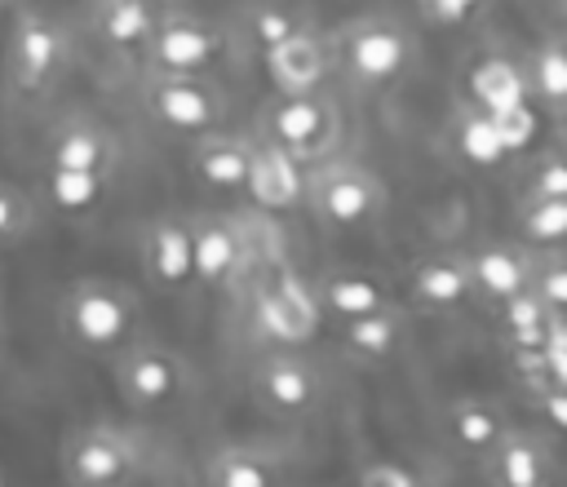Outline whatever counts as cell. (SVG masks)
I'll return each mask as SVG.
<instances>
[{
	"label": "cell",
	"instance_id": "6da1fadb",
	"mask_svg": "<svg viewBox=\"0 0 567 487\" xmlns=\"http://www.w3.org/2000/svg\"><path fill=\"white\" fill-rule=\"evenodd\" d=\"M142 328V292L124 279L84 274L71 279L58 301V332L84 354H115L137 341Z\"/></svg>",
	"mask_w": 567,
	"mask_h": 487
},
{
	"label": "cell",
	"instance_id": "7a4b0ae2",
	"mask_svg": "<svg viewBox=\"0 0 567 487\" xmlns=\"http://www.w3.org/2000/svg\"><path fill=\"white\" fill-rule=\"evenodd\" d=\"M416 58L412 31L390 13H363L332 35V66L363 93L390 89Z\"/></svg>",
	"mask_w": 567,
	"mask_h": 487
},
{
	"label": "cell",
	"instance_id": "3957f363",
	"mask_svg": "<svg viewBox=\"0 0 567 487\" xmlns=\"http://www.w3.org/2000/svg\"><path fill=\"white\" fill-rule=\"evenodd\" d=\"M257 137L301 164H315V159L332 155L341 142V106L323 89L275 93L257 111Z\"/></svg>",
	"mask_w": 567,
	"mask_h": 487
},
{
	"label": "cell",
	"instance_id": "277c9868",
	"mask_svg": "<svg viewBox=\"0 0 567 487\" xmlns=\"http://www.w3.org/2000/svg\"><path fill=\"white\" fill-rule=\"evenodd\" d=\"M301 204L332 230H359L381 213L385 186L368 164L323 155V159L306 164V199Z\"/></svg>",
	"mask_w": 567,
	"mask_h": 487
},
{
	"label": "cell",
	"instance_id": "5b68a950",
	"mask_svg": "<svg viewBox=\"0 0 567 487\" xmlns=\"http://www.w3.org/2000/svg\"><path fill=\"white\" fill-rule=\"evenodd\" d=\"M71 66V35L66 27L44 9H22L13 18L9 44H4V80L22 97L49 93L62 71Z\"/></svg>",
	"mask_w": 567,
	"mask_h": 487
},
{
	"label": "cell",
	"instance_id": "8992f818",
	"mask_svg": "<svg viewBox=\"0 0 567 487\" xmlns=\"http://www.w3.org/2000/svg\"><path fill=\"white\" fill-rule=\"evenodd\" d=\"M142 102L159 128L182 133V137H199L217 128L230 106L213 71H146Z\"/></svg>",
	"mask_w": 567,
	"mask_h": 487
},
{
	"label": "cell",
	"instance_id": "52a82bcc",
	"mask_svg": "<svg viewBox=\"0 0 567 487\" xmlns=\"http://www.w3.org/2000/svg\"><path fill=\"white\" fill-rule=\"evenodd\" d=\"M58 469L71 487H120L142 474V443L137 434L106 425V421L75 425L62 438Z\"/></svg>",
	"mask_w": 567,
	"mask_h": 487
},
{
	"label": "cell",
	"instance_id": "ba28073f",
	"mask_svg": "<svg viewBox=\"0 0 567 487\" xmlns=\"http://www.w3.org/2000/svg\"><path fill=\"white\" fill-rule=\"evenodd\" d=\"M142 58L146 71H213L226 58V31L182 4H168L155 13Z\"/></svg>",
	"mask_w": 567,
	"mask_h": 487
},
{
	"label": "cell",
	"instance_id": "9c48e42d",
	"mask_svg": "<svg viewBox=\"0 0 567 487\" xmlns=\"http://www.w3.org/2000/svg\"><path fill=\"white\" fill-rule=\"evenodd\" d=\"M115 390L128 407H168L190 390V367L177 350L155 341H128L115 350Z\"/></svg>",
	"mask_w": 567,
	"mask_h": 487
},
{
	"label": "cell",
	"instance_id": "30bf717a",
	"mask_svg": "<svg viewBox=\"0 0 567 487\" xmlns=\"http://www.w3.org/2000/svg\"><path fill=\"white\" fill-rule=\"evenodd\" d=\"M190 270L204 288H226L248 261V230L226 213H186Z\"/></svg>",
	"mask_w": 567,
	"mask_h": 487
},
{
	"label": "cell",
	"instance_id": "8fae6325",
	"mask_svg": "<svg viewBox=\"0 0 567 487\" xmlns=\"http://www.w3.org/2000/svg\"><path fill=\"white\" fill-rule=\"evenodd\" d=\"M261 62H266V75H270L275 93L319 89L323 75L332 71V35H323V31H315L306 22L292 35H284L279 44L261 49Z\"/></svg>",
	"mask_w": 567,
	"mask_h": 487
},
{
	"label": "cell",
	"instance_id": "7c38bea8",
	"mask_svg": "<svg viewBox=\"0 0 567 487\" xmlns=\"http://www.w3.org/2000/svg\"><path fill=\"white\" fill-rule=\"evenodd\" d=\"M252 394L266 412L279 416H306L319 403V372L292 354V350H275L252 367Z\"/></svg>",
	"mask_w": 567,
	"mask_h": 487
},
{
	"label": "cell",
	"instance_id": "4fadbf2b",
	"mask_svg": "<svg viewBox=\"0 0 567 487\" xmlns=\"http://www.w3.org/2000/svg\"><path fill=\"white\" fill-rule=\"evenodd\" d=\"M483 460H487V478L501 483V487H545V483L558 478L554 447L536 429L505 425L501 438L483 452Z\"/></svg>",
	"mask_w": 567,
	"mask_h": 487
},
{
	"label": "cell",
	"instance_id": "5bb4252c",
	"mask_svg": "<svg viewBox=\"0 0 567 487\" xmlns=\"http://www.w3.org/2000/svg\"><path fill=\"white\" fill-rule=\"evenodd\" d=\"M142 270L155 288L164 292H182L195 283L190 270V226L186 213H159L142 226Z\"/></svg>",
	"mask_w": 567,
	"mask_h": 487
},
{
	"label": "cell",
	"instance_id": "9a60e30c",
	"mask_svg": "<svg viewBox=\"0 0 567 487\" xmlns=\"http://www.w3.org/2000/svg\"><path fill=\"white\" fill-rule=\"evenodd\" d=\"M244 190H248L252 204L266 208V213L301 208V199H306V164L257 137L252 151H248V177H244Z\"/></svg>",
	"mask_w": 567,
	"mask_h": 487
},
{
	"label": "cell",
	"instance_id": "2e32d148",
	"mask_svg": "<svg viewBox=\"0 0 567 487\" xmlns=\"http://www.w3.org/2000/svg\"><path fill=\"white\" fill-rule=\"evenodd\" d=\"M44 168H93V173H115L120 168V137L89 120V115H71L53 128L49 146H44Z\"/></svg>",
	"mask_w": 567,
	"mask_h": 487
},
{
	"label": "cell",
	"instance_id": "e0dca14e",
	"mask_svg": "<svg viewBox=\"0 0 567 487\" xmlns=\"http://www.w3.org/2000/svg\"><path fill=\"white\" fill-rule=\"evenodd\" d=\"M257 323H261V332H270L284 345L306 341L315 332V323H319L315 288H306L297 274H279L275 288H266L257 297Z\"/></svg>",
	"mask_w": 567,
	"mask_h": 487
},
{
	"label": "cell",
	"instance_id": "ac0fdd59",
	"mask_svg": "<svg viewBox=\"0 0 567 487\" xmlns=\"http://www.w3.org/2000/svg\"><path fill=\"white\" fill-rule=\"evenodd\" d=\"M408 297H412L421 310H434V314L461 310V305L474 297L465 252H434V257H421V261L408 270Z\"/></svg>",
	"mask_w": 567,
	"mask_h": 487
},
{
	"label": "cell",
	"instance_id": "d6986e66",
	"mask_svg": "<svg viewBox=\"0 0 567 487\" xmlns=\"http://www.w3.org/2000/svg\"><path fill=\"white\" fill-rule=\"evenodd\" d=\"M341 345L359 363H385L408 345V310L399 301L341 319Z\"/></svg>",
	"mask_w": 567,
	"mask_h": 487
},
{
	"label": "cell",
	"instance_id": "ffe728a7",
	"mask_svg": "<svg viewBox=\"0 0 567 487\" xmlns=\"http://www.w3.org/2000/svg\"><path fill=\"white\" fill-rule=\"evenodd\" d=\"M248 151H252L248 137L208 128V133H199L195 146H190V173H195V182L208 186V190H244Z\"/></svg>",
	"mask_w": 567,
	"mask_h": 487
},
{
	"label": "cell",
	"instance_id": "44dd1931",
	"mask_svg": "<svg viewBox=\"0 0 567 487\" xmlns=\"http://www.w3.org/2000/svg\"><path fill=\"white\" fill-rule=\"evenodd\" d=\"M465 266H470V283H474L478 297L505 301V297L527 288L532 248H523V244H483L478 252H465Z\"/></svg>",
	"mask_w": 567,
	"mask_h": 487
},
{
	"label": "cell",
	"instance_id": "7402d4cb",
	"mask_svg": "<svg viewBox=\"0 0 567 487\" xmlns=\"http://www.w3.org/2000/svg\"><path fill=\"white\" fill-rule=\"evenodd\" d=\"M155 13H159L155 0H93L89 27L97 44H106L111 53H142L155 27Z\"/></svg>",
	"mask_w": 567,
	"mask_h": 487
},
{
	"label": "cell",
	"instance_id": "603a6c76",
	"mask_svg": "<svg viewBox=\"0 0 567 487\" xmlns=\"http://www.w3.org/2000/svg\"><path fill=\"white\" fill-rule=\"evenodd\" d=\"M111 177L115 173H93V168H44L35 190L40 199L53 208V213H66V217H80L89 208H97L111 190Z\"/></svg>",
	"mask_w": 567,
	"mask_h": 487
},
{
	"label": "cell",
	"instance_id": "cb8c5ba5",
	"mask_svg": "<svg viewBox=\"0 0 567 487\" xmlns=\"http://www.w3.org/2000/svg\"><path fill=\"white\" fill-rule=\"evenodd\" d=\"M523 84H527V97L536 106H545L554 120L567 111V53H563V35H545L527 53Z\"/></svg>",
	"mask_w": 567,
	"mask_h": 487
},
{
	"label": "cell",
	"instance_id": "d4e9b609",
	"mask_svg": "<svg viewBox=\"0 0 567 487\" xmlns=\"http://www.w3.org/2000/svg\"><path fill=\"white\" fill-rule=\"evenodd\" d=\"M315 301L319 310L337 314V319H350V314H363V310H377V305H390V292L368 279V274H354V270H332L315 283Z\"/></svg>",
	"mask_w": 567,
	"mask_h": 487
},
{
	"label": "cell",
	"instance_id": "484cf974",
	"mask_svg": "<svg viewBox=\"0 0 567 487\" xmlns=\"http://www.w3.org/2000/svg\"><path fill=\"white\" fill-rule=\"evenodd\" d=\"M447 429H452V438H456L465 452L483 456V452L501 438L505 416H501L496 403H487V398H478V394H461V398L447 403Z\"/></svg>",
	"mask_w": 567,
	"mask_h": 487
},
{
	"label": "cell",
	"instance_id": "4316f807",
	"mask_svg": "<svg viewBox=\"0 0 567 487\" xmlns=\"http://www.w3.org/2000/svg\"><path fill=\"white\" fill-rule=\"evenodd\" d=\"M204 478L217 483V487H270V483H279L284 474H279V465H275L266 452L230 443V447H221V452L208 456Z\"/></svg>",
	"mask_w": 567,
	"mask_h": 487
},
{
	"label": "cell",
	"instance_id": "83f0119b",
	"mask_svg": "<svg viewBox=\"0 0 567 487\" xmlns=\"http://www.w3.org/2000/svg\"><path fill=\"white\" fill-rule=\"evenodd\" d=\"M470 84H474L478 111H487V115H501V111H514L518 102H527L523 71H518L509 58H487V62L470 75Z\"/></svg>",
	"mask_w": 567,
	"mask_h": 487
},
{
	"label": "cell",
	"instance_id": "f1b7e54d",
	"mask_svg": "<svg viewBox=\"0 0 567 487\" xmlns=\"http://www.w3.org/2000/svg\"><path fill=\"white\" fill-rule=\"evenodd\" d=\"M514 230L523 248H563L567 244V199H518Z\"/></svg>",
	"mask_w": 567,
	"mask_h": 487
},
{
	"label": "cell",
	"instance_id": "f546056e",
	"mask_svg": "<svg viewBox=\"0 0 567 487\" xmlns=\"http://www.w3.org/2000/svg\"><path fill=\"white\" fill-rule=\"evenodd\" d=\"M496 314H501V336H505V345H540L545 332H549V319L563 314V310L540 305V301L523 288V292L496 301Z\"/></svg>",
	"mask_w": 567,
	"mask_h": 487
},
{
	"label": "cell",
	"instance_id": "4dcf8cb0",
	"mask_svg": "<svg viewBox=\"0 0 567 487\" xmlns=\"http://www.w3.org/2000/svg\"><path fill=\"white\" fill-rule=\"evenodd\" d=\"M456 146H461V155L470 159V164H501L505 155H509V146H505V137H501V128H496V120L487 115V111H478L474 102H465L461 111H456Z\"/></svg>",
	"mask_w": 567,
	"mask_h": 487
},
{
	"label": "cell",
	"instance_id": "1f68e13d",
	"mask_svg": "<svg viewBox=\"0 0 567 487\" xmlns=\"http://www.w3.org/2000/svg\"><path fill=\"white\" fill-rule=\"evenodd\" d=\"M244 27H248L252 49L261 53V49L279 44L284 35H292L297 27H306V13H297V9H288L279 0H257V4L244 9Z\"/></svg>",
	"mask_w": 567,
	"mask_h": 487
},
{
	"label": "cell",
	"instance_id": "d6a6232c",
	"mask_svg": "<svg viewBox=\"0 0 567 487\" xmlns=\"http://www.w3.org/2000/svg\"><path fill=\"white\" fill-rule=\"evenodd\" d=\"M527 292L567 314V266H563V248H532V270H527Z\"/></svg>",
	"mask_w": 567,
	"mask_h": 487
},
{
	"label": "cell",
	"instance_id": "836d02e7",
	"mask_svg": "<svg viewBox=\"0 0 567 487\" xmlns=\"http://www.w3.org/2000/svg\"><path fill=\"white\" fill-rule=\"evenodd\" d=\"M35 226V204L22 186H13L9 177H0V248L22 244Z\"/></svg>",
	"mask_w": 567,
	"mask_h": 487
},
{
	"label": "cell",
	"instance_id": "e575fe53",
	"mask_svg": "<svg viewBox=\"0 0 567 487\" xmlns=\"http://www.w3.org/2000/svg\"><path fill=\"white\" fill-rule=\"evenodd\" d=\"M523 199H567V168L558 159V151H540L527 182H523Z\"/></svg>",
	"mask_w": 567,
	"mask_h": 487
},
{
	"label": "cell",
	"instance_id": "d590c367",
	"mask_svg": "<svg viewBox=\"0 0 567 487\" xmlns=\"http://www.w3.org/2000/svg\"><path fill=\"white\" fill-rule=\"evenodd\" d=\"M412 4L430 27H465L483 13L487 0H412Z\"/></svg>",
	"mask_w": 567,
	"mask_h": 487
},
{
	"label": "cell",
	"instance_id": "8d00e7d4",
	"mask_svg": "<svg viewBox=\"0 0 567 487\" xmlns=\"http://www.w3.org/2000/svg\"><path fill=\"white\" fill-rule=\"evenodd\" d=\"M354 483H359V487H416L421 474L408 469L403 460H363V465L354 469Z\"/></svg>",
	"mask_w": 567,
	"mask_h": 487
},
{
	"label": "cell",
	"instance_id": "74e56055",
	"mask_svg": "<svg viewBox=\"0 0 567 487\" xmlns=\"http://www.w3.org/2000/svg\"><path fill=\"white\" fill-rule=\"evenodd\" d=\"M527 394H532L536 412L545 416L549 434H563V429H567V385H536V390H527Z\"/></svg>",
	"mask_w": 567,
	"mask_h": 487
},
{
	"label": "cell",
	"instance_id": "f35d334b",
	"mask_svg": "<svg viewBox=\"0 0 567 487\" xmlns=\"http://www.w3.org/2000/svg\"><path fill=\"white\" fill-rule=\"evenodd\" d=\"M0 345H4V314H0Z\"/></svg>",
	"mask_w": 567,
	"mask_h": 487
},
{
	"label": "cell",
	"instance_id": "ab89813d",
	"mask_svg": "<svg viewBox=\"0 0 567 487\" xmlns=\"http://www.w3.org/2000/svg\"><path fill=\"white\" fill-rule=\"evenodd\" d=\"M0 288H4V274H0Z\"/></svg>",
	"mask_w": 567,
	"mask_h": 487
},
{
	"label": "cell",
	"instance_id": "60d3db41",
	"mask_svg": "<svg viewBox=\"0 0 567 487\" xmlns=\"http://www.w3.org/2000/svg\"><path fill=\"white\" fill-rule=\"evenodd\" d=\"M0 483H4V474H0Z\"/></svg>",
	"mask_w": 567,
	"mask_h": 487
},
{
	"label": "cell",
	"instance_id": "b9f144b4",
	"mask_svg": "<svg viewBox=\"0 0 567 487\" xmlns=\"http://www.w3.org/2000/svg\"><path fill=\"white\" fill-rule=\"evenodd\" d=\"M173 4H182V0H173Z\"/></svg>",
	"mask_w": 567,
	"mask_h": 487
}]
</instances>
